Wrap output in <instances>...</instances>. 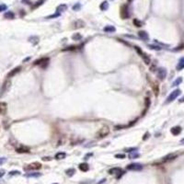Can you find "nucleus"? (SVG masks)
I'll use <instances>...</instances> for the list:
<instances>
[{
    "instance_id": "44",
    "label": "nucleus",
    "mask_w": 184,
    "mask_h": 184,
    "mask_svg": "<svg viewBox=\"0 0 184 184\" xmlns=\"http://www.w3.org/2000/svg\"><path fill=\"white\" fill-rule=\"evenodd\" d=\"M184 48V44H181V46L177 47V49H174V51H180V50H182Z\"/></svg>"
},
{
    "instance_id": "7",
    "label": "nucleus",
    "mask_w": 184,
    "mask_h": 184,
    "mask_svg": "<svg viewBox=\"0 0 184 184\" xmlns=\"http://www.w3.org/2000/svg\"><path fill=\"white\" fill-rule=\"evenodd\" d=\"M109 173L111 174V175H116L117 178L119 179L122 175L124 174V171L121 167H112V168H111V169L109 170Z\"/></svg>"
},
{
    "instance_id": "34",
    "label": "nucleus",
    "mask_w": 184,
    "mask_h": 184,
    "mask_svg": "<svg viewBox=\"0 0 184 184\" xmlns=\"http://www.w3.org/2000/svg\"><path fill=\"white\" fill-rule=\"evenodd\" d=\"M150 104H151V100H150L149 98H146L145 99V105H146V109L148 110V108L150 107Z\"/></svg>"
},
{
    "instance_id": "48",
    "label": "nucleus",
    "mask_w": 184,
    "mask_h": 184,
    "mask_svg": "<svg viewBox=\"0 0 184 184\" xmlns=\"http://www.w3.org/2000/svg\"><path fill=\"white\" fill-rule=\"evenodd\" d=\"M22 2H23V3H28V5H31V2L30 0H22Z\"/></svg>"
},
{
    "instance_id": "50",
    "label": "nucleus",
    "mask_w": 184,
    "mask_h": 184,
    "mask_svg": "<svg viewBox=\"0 0 184 184\" xmlns=\"http://www.w3.org/2000/svg\"><path fill=\"white\" fill-rule=\"evenodd\" d=\"M179 101H180L181 103H182V102H184V97H182V98H181V100H179Z\"/></svg>"
},
{
    "instance_id": "39",
    "label": "nucleus",
    "mask_w": 184,
    "mask_h": 184,
    "mask_svg": "<svg viewBox=\"0 0 184 184\" xmlns=\"http://www.w3.org/2000/svg\"><path fill=\"white\" fill-rule=\"evenodd\" d=\"M8 174H9V176H15V175H19L20 172L17 171V170H13V171H10Z\"/></svg>"
},
{
    "instance_id": "33",
    "label": "nucleus",
    "mask_w": 184,
    "mask_h": 184,
    "mask_svg": "<svg viewBox=\"0 0 184 184\" xmlns=\"http://www.w3.org/2000/svg\"><path fill=\"white\" fill-rule=\"evenodd\" d=\"M147 47L150 49H152V50H156V51H160L161 50V47L160 46H157V45H154V44H148L147 45Z\"/></svg>"
},
{
    "instance_id": "47",
    "label": "nucleus",
    "mask_w": 184,
    "mask_h": 184,
    "mask_svg": "<svg viewBox=\"0 0 184 184\" xmlns=\"http://www.w3.org/2000/svg\"><path fill=\"white\" fill-rule=\"evenodd\" d=\"M5 173H6V172H5V170H0V179H1V178L5 175Z\"/></svg>"
},
{
    "instance_id": "4",
    "label": "nucleus",
    "mask_w": 184,
    "mask_h": 184,
    "mask_svg": "<svg viewBox=\"0 0 184 184\" xmlns=\"http://www.w3.org/2000/svg\"><path fill=\"white\" fill-rule=\"evenodd\" d=\"M181 89H175V90L172 91V92L169 94V96L167 98V100H166L165 103H170V102L174 101L178 97H179V96H180V95H181Z\"/></svg>"
},
{
    "instance_id": "51",
    "label": "nucleus",
    "mask_w": 184,
    "mask_h": 184,
    "mask_svg": "<svg viewBox=\"0 0 184 184\" xmlns=\"http://www.w3.org/2000/svg\"><path fill=\"white\" fill-rule=\"evenodd\" d=\"M181 144H182V145H184V138H182L181 140Z\"/></svg>"
},
{
    "instance_id": "21",
    "label": "nucleus",
    "mask_w": 184,
    "mask_h": 184,
    "mask_svg": "<svg viewBox=\"0 0 184 184\" xmlns=\"http://www.w3.org/2000/svg\"><path fill=\"white\" fill-rule=\"evenodd\" d=\"M39 41H40V39H39L38 36H31V37H30V38H29V42H31L33 45L38 44Z\"/></svg>"
},
{
    "instance_id": "46",
    "label": "nucleus",
    "mask_w": 184,
    "mask_h": 184,
    "mask_svg": "<svg viewBox=\"0 0 184 184\" xmlns=\"http://www.w3.org/2000/svg\"><path fill=\"white\" fill-rule=\"evenodd\" d=\"M148 137H149V133H146V134L144 135V137H143V140H146Z\"/></svg>"
},
{
    "instance_id": "42",
    "label": "nucleus",
    "mask_w": 184,
    "mask_h": 184,
    "mask_svg": "<svg viewBox=\"0 0 184 184\" xmlns=\"http://www.w3.org/2000/svg\"><path fill=\"white\" fill-rule=\"evenodd\" d=\"M6 162H7V158L6 157H0V166H2Z\"/></svg>"
},
{
    "instance_id": "38",
    "label": "nucleus",
    "mask_w": 184,
    "mask_h": 184,
    "mask_svg": "<svg viewBox=\"0 0 184 184\" xmlns=\"http://www.w3.org/2000/svg\"><path fill=\"white\" fill-rule=\"evenodd\" d=\"M80 8H81V5H80L79 3L76 4V5H75V6L73 7V9H74L75 11H78V10L80 9Z\"/></svg>"
},
{
    "instance_id": "18",
    "label": "nucleus",
    "mask_w": 184,
    "mask_h": 184,
    "mask_svg": "<svg viewBox=\"0 0 184 184\" xmlns=\"http://www.w3.org/2000/svg\"><path fill=\"white\" fill-rule=\"evenodd\" d=\"M85 22H84L82 19H77V20H76L75 22H74V28L75 29H81V28H84L85 27Z\"/></svg>"
},
{
    "instance_id": "3",
    "label": "nucleus",
    "mask_w": 184,
    "mask_h": 184,
    "mask_svg": "<svg viewBox=\"0 0 184 184\" xmlns=\"http://www.w3.org/2000/svg\"><path fill=\"white\" fill-rule=\"evenodd\" d=\"M134 49H135L136 52H137L139 55H140L143 58L144 62L146 63V65H150V63H151V60H150L149 56L147 55L146 53H145V52H143L142 50H141V48H140L139 46H134Z\"/></svg>"
},
{
    "instance_id": "19",
    "label": "nucleus",
    "mask_w": 184,
    "mask_h": 184,
    "mask_svg": "<svg viewBox=\"0 0 184 184\" xmlns=\"http://www.w3.org/2000/svg\"><path fill=\"white\" fill-rule=\"evenodd\" d=\"M66 9H67V6H66V4H61V5H59L58 7H56V11H57V13H62V12H65V11H66Z\"/></svg>"
},
{
    "instance_id": "31",
    "label": "nucleus",
    "mask_w": 184,
    "mask_h": 184,
    "mask_svg": "<svg viewBox=\"0 0 184 184\" xmlns=\"http://www.w3.org/2000/svg\"><path fill=\"white\" fill-rule=\"evenodd\" d=\"M139 155L136 151H134V152H132V153L129 154V158H131V159H134V158H137V157H139Z\"/></svg>"
},
{
    "instance_id": "30",
    "label": "nucleus",
    "mask_w": 184,
    "mask_h": 184,
    "mask_svg": "<svg viewBox=\"0 0 184 184\" xmlns=\"http://www.w3.org/2000/svg\"><path fill=\"white\" fill-rule=\"evenodd\" d=\"M66 173L67 176L72 177V176H74V174L76 173V169H75V168H68V169L66 171Z\"/></svg>"
},
{
    "instance_id": "22",
    "label": "nucleus",
    "mask_w": 184,
    "mask_h": 184,
    "mask_svg": "<svg viewBox=\"0 0 184 184\" xmlns=\"http://www.w3.org/2000/svg\"><path fill=\"white\" fill-rule=\"evenodd\" d=\"M103 31H104L105 32H108V33H112V32H114V31H116V29H115V27H113V26L109 25V26L104 27Z\"/></svg>"
},
{
    "instance_id": "43",
    "label": "nucleus",
    "mask_w": 184,
    "mask_h": 184,
    "mask_svg": "<svg viewBox=\"0 0 184 184\" xmlns=\"http://www.w3.org/2000/svg\"><path fill=\"white\" fill-rule=\"evenodd\" d=\"M59 16H60L59 13H55V14L52 15V16H48V17H46V18H52V17H59Z\"/></svg>"
},
{
    "instance_id": "23",
    "label": "nucleus",
    "mask_w": 184,
    "mask_h": 184,
    "mask_svg": "<svg viewBox=\"0 0 184 184\" xmlns=\"http://www.w3.org/2000/svg\"><path fill=\"white\" fill-rule=\"evenodd\" d=\"M4 17H5V18H7V19H13L15 17V14L12 11H7V12L4 14Z\"/></svg>"
},
{
    "instance_id": "15",
    "label": "nucleus",
    "mask_w": 184,
    "mask_h": 184,
    "mask_svg": "<svg viewBox=\"0 0 184 184\" xmlns=\"http://www.w3.org/2000/svg\"><path fill=\"white\" fill-rule=\"evenodd\" d=\"M21 70V67L20 66H17L16 68H14L13 70H11L9 73L7 74V78H10V77H13L14 76H16L17 73H19Z\"/></svg>"
},
{
    "instance_id": "5",
    "label": "nucleus",
    "mask_w": 184,
    "mask_h": 184,
    "mask_svg": "<svg viewBox=\"0 0 184 184\" xmlns=\"http://www.w3.org/2000/svg\"><path fill=\"white\" fill-rule=\"evenodd\" d=\"M121 17L122 19H127L130 17V12H129V7L127 4H124L121 7Z\"/></svg>"
},
{
    "instance_id": "29",
    "label": "nucleus",
    "mask_w": 184,
    "mask_h": 184,
    "mask_svg": "<svg viewBox=\"0 0 184 184\" xmlns=\"http://www.w3.org/2000/svg\"><path fill=\"white\" fill-rule=\"evenodd\" d=\"M133 23H134V25L135 27H138V28H140V27L143 26V22L141 20L137 19V18H134V19L133 20Z\"/></svg>"
},
{
    "instance_id": "27",
    "label": "nucleus",
    "mask_w": 184,
    "mask_h": 184,
    "mask_svg": "<svg viewBox=\"0 0 184 184\" xmlns=\"http://www.w3.org/2000/svg\"><path fill=\"white\" fill-rule=\"evenodd\" d=\"M66 156V154L64 153V152H59V153H57L55 155V158L56 159H64L65 157Z\"/></svg>"
},
{
    "instance_id": "14",
    "label": "nucleus",
    "mask_w": 184,
    "mask_h": 184,
    "mask_svg": "<svg viewBox=\"0 0 184 184\" xmlns=\"http://www.w3.org/2000/svg\"><path fill=\"white\" fill-rule=\"evenodd\" d=\"M16 152H17V153H19V154L30 153V148L27 147V146H20L19 147H17V148H16Z\"/></svg>"
},
{
    "instance_id": "9",
    "label": "nucleus",
    "mask_w": 184,
    "mask_h": 184,
    "mask_svg": "<svg viewBox=\"0 0 184 184\" xmlns=\"http://www.w3.org/2000/svg\"><path fill=\"white\" fill-rule=\"evenodd\" d=\"M126 168L128 170H134V171H140V170L143 169V166L142 164L140 163H133L128 165Z\"/></svg>"
},
{
    "instance_id": "26",
    "label": "nucleus",
    "mask_w": 184,
    "mask_h": 184,
    "mask_svg": "<svg viewBox=\"0 0 184 184\" xmlns=\"http://www.w3.org/2000/svg\"><path fill=\"white\" fill-rule=\"evenodd\" d=\"M182 81H183L182 77H178L177 79L173 82V84H172V87H177V86H179V85H181V84L182 83Z\"/></svg>"
},
{
    "instance_id": "52",
    "label": "nucleus",
    "mask_w": 184,
    "mask_h": 184,
    "mask_svg": "<svg viewBox=\"0 0 184 184\" xmlns=\"http://www.w3.org/2000/svg\"><path fill=\"white\" fill-rule=\"evenodd\" d=\"M52 184H58V183H52Z\"/></svg>"
},
{
    "instance_id": "10",
    "label": "nucleus",
    "mask_w": 184,
    "mask_h": 184,
    "mask_svg": "<svg viewBox=\"0 0 184 184\" xmlns=\"http://www.w3.org/2000/svg\"><path fill=\"white\" fill-rule=\"evenodd\" d=\"M147 80H148V82L151 84L150 86L153 87V90H154V92H155V95H156V96H157V95H158V92H159V86H158V84L156 83V82H153V81H151L148 76H147Z\"/></svg>"
},
{
    "instance_id": "28",
    "label": "nucleus",
    "mask_w": 184,
    "mask_h": 184,
    "mask_svg": "<svg viewBox=\"0 0 184 184\" xmlns=\"http://www.w3.org/2000/svg\"><path fill=\"white\" fill-rule=\"evenodd\" d=\"M40 176H41V173H39V172L25 174V177H28V178H38V177H40Z\"/></svg>"
},
{
    "instance_id": "16",
    "label": "nucleus",
    "mask_w": 184,
    "mask_h": 184,
    "mask_svg": "<svg viewBox=\"0 0 184 184\" xmlns=\"http://www.w3.org/2000/svg\"><path fill=\"white\" fill-rule=\"evenodd\" d=\"M170 133L175 136L179 135L181 133V126H174V127L170 129Z\"/></svg>"
},
{
    "instance_id": "35",
    "label": "nucleus",
    "mask_w": 184,
    "mask_h": 184,
    "mask_svg": "<svg viewBox=\"0 0 184 184\" xmlns=\"http://www.w3.org/2000/svg\"><path fill=\"white\" fill-rule=\"evenodd\" d=\"M76 48H77V46H69V47H66V48L63 49L62 52H67V51H74V50H76Z\"/></svg>"
},
{
    "instance_id": "36",
    "label": "nucleus",
    "mask_w": 184,
    "mask_h": 184,
    "mask_svg": "<svg viewBox=\"0 0 184 184\" xmlns=\"http://www.w3.org/2000/svg\"><path fill=\"white\" fill-rule=\"evenodd\" d=\"M43 2H44V0H39L38 2L36 3V5H34V6L32 7V8H36V7H40L41 5H42V4H43Z\"/></svg>"
},
{
    "instance_id": "49",
    "label": "nucleus",
    "mask_w": 184,
    "mask_h": 184,
    "mask_svg": "<svg viewBox=\"0 0 184 184\" xmlns=\"http://www.w3.org/2000/svg\"><path fill=\"white\" fill-rule=\"evenodd\" d=\"M105 181H106V179H103V180H101V181H99L97 184H102V183H104Z\"/></svg>"
},
{
    "instance_id": "1",
    "label": "nucleus",
    "mask_w": 184,
    "mask_h": 184,
    "mask_svg": "<svg viewBox=\"0 0 184 184\" xmlns=\"http://www.w3.org/2000/svg\"><path fill=\"white\" fill-rule=\"evenodd\" d=\"M110 134V128L108 126H103L102 128H100L96 134V138L97 139H102L105 138L106 136Z\"/></svg>"
},
{
    "instance_id": "37",
    "label": "nucleus",
    "mask_w": 184,
    "mask_h": 184,
    "mask_svg": "<svg viewBox=\"0 0 184 184\" xmlns=\"http://www.w3.org/2000/svg\"><path fill=\"white\" fill-rule=\"evenodd\" d=\"M125 151H126V152H128V153H132V152L137 151V148H136V147H131V148H126V149H125Z\"/></svg>"
},
{
    "instance_id": "2",
    "label": "nucleus",
    "mask_w": 184,
    "mask_h": 184,
    "mask_svg": "<svg viewBox=\"0 0 184 184\" xmlns=\"http://www.w3.org/2000/svg\"><path fill=\"white\" fill-rule=\"evenodd\" d=\"M10 87H11V81L9 78H7V79H6L4 81L3 85H2V87H1V89H0V97H2V96H4L5 94L7 93V91L9 90Z\"/></svg>"
},
{
    "instance_id": "12",
    "label": "nucleus",
    "mask_w": 184,
    "mask_h": 184,
    "mask_svg": "<svg viewBox=\"0 0 184 184\" xmlns=\"http://www.w3.org/2000/svg\"><path fill=\"white\" fill-rule=\"evenodd\" d=\"M177 156H178L177 154H168V155H167V156H164L163 158H162V162H163V163L170 162V161L174 160L175 158H177Z\"/></svg>"
},
{
    "instance_id": "41",
    "label": "nucleus",
    "mask_w": 184,
    "mask_h": 184,
    "mask_svg": "<svg viewBox=\"0 0 184 184\" xmlns=\"http://www.w3.org/2000/svg\"><path fill=\"white\" fill-rule=\"evenodd\" d=\"M7 5H5V4H1V5H0V12L7 10Z\"/></svg>"
},
{
    "instance_id": "17",
    "label": "nucleus",
    "mask_w": 184,
    "mask_h": 184,
    "mask_svg": "<svg viewBox=\"0 0 184 184\" xmlns=\"http://www.w3.org/2000/svg\"><path fill=\"white\" fill-rule=\"evenodd\" d=\"M138 36L142 39V40H144V41H148V40H149V35H148V33H147L146 31H139Z\"/></svg>"
},
{
    "instance_id": "24",
    "label": "nucleus",
    "mask_w": 184,
    "mask_h": 184,
    "mask_svg": "<svg viewBox=\"0 0 184 184\" xmlns=\"http://www.w3.org/2000/svg\"><path fill=\"white\" fill-rule=\"evenodd\" d=\"M78 167H79V169L81 170V171H83V172L87 171L88 168H89V167H88V165H87V163H81L79 166H78Z\"/></svg>"
},
{
    "instance_id": "32",
    "label": "nucleus",
    "mask_w": 184,
    "mask_h": 184,
    "mask_svg": "<svg viewBox=\"0 0 184 184\" xmlns=\"http://www.w3.org/2000/svg\"><path fill=\"white\" fill-rule=\"evenodd\" d=\"M72 39H73L74 41H79V40L82 39V35L80 34V33H75L72 36Z\"/></svg>"
},
{
    "instance_id": "13",
    "label": "nucleus",
    "mask_w": 184,
    "mask_h": 184,
    "mask_svg": "<svg viewBox=\"0 0 184 184\" xmlns=\"http://www.w3.org/2000/svg\"><path fill=\"white\" fill-rule=\"evenodd\" d=\"M7 112V104L6 102L0 101V114L5 115Z\"/></svg>"
},
{
    "instance_id": "45",
    "label": "nucleus",
    "mask_w": 184,
    "mask_h": 184,
    "mask_svg": "<svg viewBox=\"0 0 184 184\" xmlns=\"http://www.w3.org/2000/svg\"><path fill=\"white\" fill-rule=\"evenodd\" d=\"M42 159L43 160V161H50V160L52 159V158H51L50 156H44V157H42Z\"/></svg>"
},
{
    "instance_id": "20",
    "label": "nucleus",
    "mask_w": 184,
    "mask_h": 184,
    "mask_svg": "<svg viewBox=\"0 0 184 184\" xmlns=\"http://www.w3.org/2000/svg\"><path fill=\"white\" fill-rule=\"evenodd\" d=\"M176 68H177L178 71H181L182 69H184V57H181V59L179 60V63H178Z\"/></svg>"
},
{
    "instance_id": "6",
    "label": "nucleus",
    "mask_w": 184,
    "mask_h": 184,
    "mask_svg": "<svg viewBox=\"0 0 184 184\" xmlns=\"http://www.w3.org/2000/svg\"><path fill=\"white\" fill-rule=\"evenodd\" d=\"M49 61H50V59H49L48 57H44V58H42V59H39L37 61H35L33 65L34 66H40L42 68H46V66L49 65Z\"/></svg>"
},
{
    "instance_id": "40",
    "label": "nucleus",
    "mask_w": 184,
    "mask_h": 184,
    "mask_svg": "<svg viewBox=\"0 0 184 184\" xmlns=\"http://www.w3.org/2000/svg\"><path fill=\"white\" fill-rule=\"evenodd\" d=\"M115 157L119 158V159H123V158H125V155L124 154H117V155H115Z\"/></svg>"
},
{
    "instance_id": "8",
    "label": "nucleus",
    "mask_w": 184,
    "mask_h": 184,
    "mask_svg": "<svg viewBox=\"0 0 184 184\" xmlns=\"http://www.w3.org/2000/svg\"><path fill=\"white\" fill-rule=\"evenodd\" d=\"M156 75H157V77L159 78V80L163 81V80L167 77V69L164 68V67H160V68L157 69Z\"/></svg>"
},
{
    "instance_id": "25",
    "label": "nucleus",
    "mask_w": 184,
    "mask_h": 184,
    "mask_svg": "<svg viewBox=\"0 0 184 184\" xmlns=\"http://www.w3.org/2000/svg\"><path fill=\"white\" fill-rule=\"evenodd\" d=\"M100 8L102 11H106L109 8V3H108V1H103L102 3L100 4Z\"/></svg>"
},
{
    "instance_id": "11",
    "label": "nucleus",
    "mask_w": 184,
    "mask_h": 184,
    "mask_svg": "<svg viewBox=\"0 0 184 184\" xmlns=\"http://www.w3.org/2000/svg\"><path fill=\"white\" fill-rule=\"evenodd\" d=\"M42 164L39 163V162H34V163H31L30 165H28V167H25V169H31V170H36V169H40L42 168Z\"/></svg>"
}]
</instances>
